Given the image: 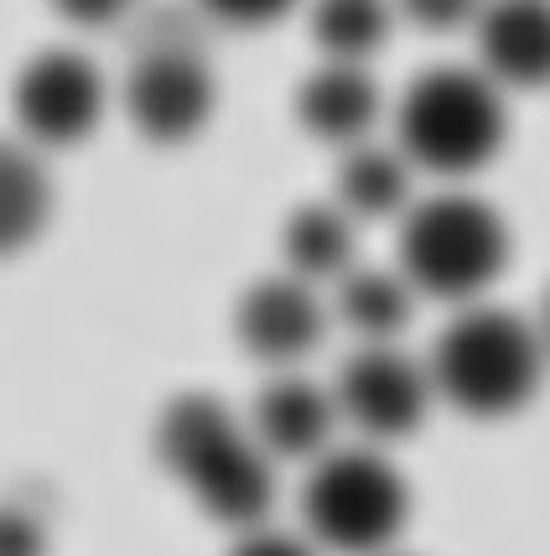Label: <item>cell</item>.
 Wrapping results in <instances>:
<instances>
[{"label": "cell", "instance_id": "obj_1", "mask_svg": "<svg viewBox=\"0 0 550 556\" xmlns=\"http://www.w3.org/2000/svg\"><path fill=\"white\" fill-rule=\"evenodd\" d=\"M156 458L218 526L260 531L276 505L270 458L214 395H177L156 421Z\"/></svg>", "mask_w": 550, "mask_h": 556}, {"label": "cell", "instance_id": "obj_2", "mask_svg": "<svg viewBox=\"0 0 550 556\" xmlns=\"http://www.w3.org/2000/svg\"><path fill=\"white\" fill-rule=\"evenodd\" d=\"M546 343L535 323L503 313V307H468L442 328L431 349V395H442L452 412L499 421L525 412L546 380Z\"/></svg>", "mask_w": 550, "mask_h": 556}, {"label": "cell", "instance_id": "obj_3", "mask_svg": "<svg viewBox=\"0 0 550 556\" xmlns=\"http://www.w3.org/2000/svg\"><path fill=\"white\" fill-rule=\"evenodd\" d=\"M503 136V89H494L478 68H431L400 99V156L436 177L488 167Z\"/></svg>", "mask_w": 550, "mask_h": 556}, {"label": "cell", "instance_id": "obj_4", "mask_svg": "<svg viewBox=\"0 0 550 556\" xmlns=\"http://www.w3.org/2000/svg\"><path fill=\"white\" fill-rule=\"evenodd\" d=\"M509 266L503 218L468 193H436L400 224V276L436 302H473Z\"/></svg>", "mask_w": 550, "mask_h": 556}, {"label": "cell", "instance_id": "obj_5", "mask_svg": "<svg viewBox=\"0 0 550 556\" xmlns=\"http://www.w3.org/2000/svg\"><path fill=\"white\" fill-rule=\"evenodd\" d=\"M302 515L317 546L337 556H380L410 515V489L400 468L374 447L328 453L302 489Z\"/></svg>", "mask_w": 550, "mask_h": 556}, {"label": "cell", "instance_id": "obj_6", "mask_svg": "<svg viewBox=\"0 0 550 556\" xmlns=\"http://www.w3.org/2000/svg\"><path fill=\"white\" fill-rule=\"evenodd\" d=\"M125 110L151 146H182L208 125L214 73H208V58L188 42V31L162 26L145 42L130 68V84H125Z\"/></svg>", "mask_w": 550, "mask_h": 556}, {"label": "cell", "instance_id": "obj_7", "mask_svg": "<svg viewBox=\"0 0 550 556\" xmlns=\"http://www.w3.org/2000/svg\"><path fill=\"white\" fill-rule=\"evenodd\" d=\"M431 375L415 359H406L400 349H363L343 364L333 390V406L363 437L374 442H395V437H410L431 412Z\"/></svg>", "mask_w": 550, "mask_h": 556}, {"label": "cell", "instance_id": "obj_8", "mask_svg": "<svg viewBox=\"0 0 550 556\" xmlns=\"http://www.w3.org/2000/svg\"><path fill=\"white\" fill-rule=\"evenodd\" d=\"M104 115V78L78 52H42L16 78V121L31 146H78Z\"/></svg>", "mask_w": 550, "mask_h": 556}, {"label": "cell", "instance_id": "obj_9", "mask_svg": "<svg viewBox=\"0 0 550 556\" xmlns=\"http://www.w3.org/2000/svg\"><path fill=\"white\" fill-rule=\"evenodd\" d=\"M322 328H328V313L317 291L296 276H265L234 307V333L265 364H291L311 354L322 343Z\"/></svg>", "mask_w": 550, "mask_h": 556}, {"label": "cell", "instance_id": "obj_10", "mask_svg": "<svg viewBox=\"0 0 550 556\" xmlns=\"http://www.w3.org/2000/svg\"><path fill=\"white\" fill-rule=\"evenodd\" d=\"M483 78L494 89H546L550 84V5L514 0L478 16Z\"/></svg>", "mask_w": 550, "mask_h": 556}, {"label": "cell", "instance_id": "obj_11", "mask_svg": "<svg viewBox=\"0 0 550 556\" xmlns=\"http://www.w3.org/2000/svg\"><path fill=\"white\" fill-rule=\"evenodd\" d=\"M337 421L333 395L322 386H311L302 375H281L260 390L255 401V442L265 447V458H311L328 447Z\"/></svg>", "mask_w": 550, "mask_h": 556}, {"label": "cell", "instance_id": "obj_12", "mask_svg": "<svg viewBox=\"0 0 550 556\" xmlns=\"http://www.w3.org/2000/svg\"><path fill=\"white\" fill-rule=\"evenodd\" d=\"M296 121L307 136L328 146H359L369 136V125L380 121V89L363 68H343L328 63L302 84L296 94Z\"/></svg>", "mask_w": 550, "mask_h": 556}, {"label": "cell", "instance_id": "obj_13", "mask_svg": "<svg viewBox=\"0 0 550 556\" xmlns=\"http://www.w3.org/2000/svg\"><path fill=\"white\" fill-rule=\"evenodd\" d=\"M52 218V177L22 141H0V261L22 255Z\"/></svg>", "mask_w": 550, "mask_h": 556}, {"label": "cell", "instance_id": "obj_14", "mask_svg": "<svg viewBox=\"0 0 550 556\" xmlns=\"http://www.w3.org/2000/svg\"><path fill=\"white\" fill-rule=\"evenodd\" d=\"M286 266L296 281H343L354 266V218L333 203H307L286 218Z\"/></svg>", "mask_w": 550, "mask_h": 556}, {"label": "cell", "instance_id": "obj_15", "mask_svg": "<svg viewBox=\"0 0 550 556\" xmlns=\"http://www.w3.org/2000/svg\"><path fill=\"white\" fill-rule=\"evenodd\" d=\"M337 198H343L348 218L400 214L410 198V162L400 151H384V146H354L337 167Z\"/></svg>", "mask_w": 550, "mask_h": 556}, {"label": "cell", "instance_id": "obj_16", "mask_svg": "<svg viewBox=\"0 0 550 556\" xmlns=\"http://www.w3.org/2000/svg\"><path fill=\"white\" fill-rule=\"evenodd\" d=\"M337 317L369 339V349H384L410 323V287L395 270H348L337 281Z\"/></svg>", "mask_w": 550, "mask_h": 556}, {"label": "cell", "instance_id": "obj_17", "mask_svg": "<svg viewBox=\"0 0 550 556\" xmlns=\"http://www.w3.org/2000/svg\"><path fill=\"white\" fill-rule=\"evenodd\" d=\"M384 31H389V16L380 5H363V0H337V5H322L311 16L317 48L343 68H363V58L384 42Z\"/></svg>", "mask_w": 550, "mask_h": 556}, {"label": "cell", "instance_id": "obj_18", "mask_svg": "<svg viewBox=\"0 0 550 556\" xmlns=\"http://www.w3.org/2000/svg\"><path fill=\"white\" fill-rule=\"evenodd\" d=\"M0 556H48V531L26 505H0Z\"/></svg>", "mask_w": 550, "mask_h": 556}, {"label": "cell", "instance_id": "obj_19", "mask_svg": "<svg viewBox=\"0 0 550 556\" xmlns=\"http://www.w3.org/2000/svg\"><path fill=\"white\" fill-rule=\"evenodd\" d=\"M229 556H317V552L302 535H286V531H244V541Z\"/></svg>", "mask_w": 550, "mask_h": 556}, {"label": "cell", "instance_id": "obj_20", "mask_svg": "<svg viewBox=\"0 0 550 556\" xmlns=\"http://www.w3.org/2000/svg\"><path fill=\"white\" fill-rule=\"evenodd\" d=\"M535 333H540V343H546V354H550V291H546V307H540V323H535Z\"/></svg>", "mask_w": 550, "mask_h": 556}]
</instances>
